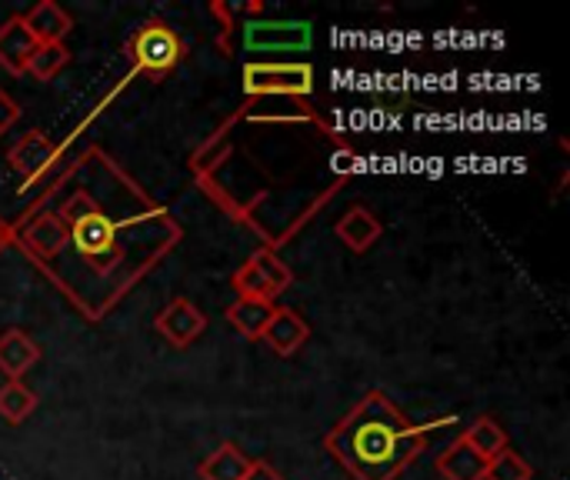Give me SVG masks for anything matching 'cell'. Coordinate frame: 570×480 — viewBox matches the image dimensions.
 I'll return each mask as SVG.
<instances>
[{
	"label": "cell",
	"mask_w": 570,
	"mask_h": 480,
	"mask_svg": "<svg viewBox=\"0 0 570 480\" xmlns=\"http://www.w3.org/2000/svg\"><path fill=\"white\" fill-rule=\"evenodd\" d=\"M67 63H70V47H67V43H37V50H33V57H30V63H27V77L47 84V80H53Z\"/></svg>",
	"instance_id": "d6986e66"
},
{
	"label": "cell",
	"mask_w": 570,
	"mask_h": 480,
	"mask_svg": "<svg viewBox=\"0 0 570 480\" xmlns=\"http://www.w3.org/2000/svg\"><path fill=\"white\" fill-rule=\"evenodd\" d=\"M53 180L70 187L53 210L67 231V247L40 274L90 324H100L177 247L184 231L100 147H87Z\"/></svg>",
	"instance_id": "6da1fadb"
},
{
	"label": "cell",
	"mask_w": 570,
	"mask_h": 480,
	"mask_svg": "<svg viewBox=\"0 0 570 480\" xmlns=\"http://www.w3.org/2000/svg\"><path fill=\"white\" fill-rule=\"evenodd\" d=\"M481 458H494V454H501L504 448H511V441H508V431L494 421V418H488V414H481V418H474L468 428H464V434H461Z\"/></svg>",
	"instance_id": "e0dca14e"
},
{
	"label": "cell",
	"mask_w": 570,
	"mask_h": 480,
	"mask_svg": "<svg viewBox=\"0 0 570 480\" xmlns=\"http://www.w3.org/2000/svg\"><path fill=\"white\" fill-rule=\"evenodd\" d=\"M124 57L130 63V77L144 74L147 80L160 84L184 63L187 43L167 20L150 17L124 40Z\"/></svg>",
	"instance_id": "3957f363"
},
{
	"label": "cell",
	"mask_w": 570,
	"mask_h": 480,
	"mask_svg": "<svg viewBox=\"0 0 570 480\" xmlns=\"http://www.w3.org/2000/svg\"><path fill=\"white\" fill-rule=\"evenodd\" d=\"M314 43V27L307 20H247L244 47L247 53H304Z\"/></svg>",
	"instance_id": "8992f818"
},
{
	"label": "cell",
	"mask_w": 570,
	"mask_h": 480,
	"mask_svg": "<svg viewBox=\"0 0 570 480\" xmlns=\"http://www.w3.org/2000/svg\"><path fill=\"white\" fill-rule=\"evenodd\" d=\"M261 458H250L247 451H240L237 444L224 441L214 454H207L197 464V478L200 480H247L254 474Z\"/></svg>",
	"instance_id": "4fadbf2b"
},
{
	"label": "cell",
	"mask_w": 570,
	"mask_h": 480,
	"mask_svg": "<svg viewBox=\"0 0 570 480\" xmlns=\"http://www.w3.org/2000/svg\"><path fill=\"white\" fill-rule=\"evenodd\" d=\"M13 244H17V227H13L10 221L0 217V257H3Z\"/></svg>",
	"instance_id": "d4e9b609"
},
{
	"label": "cell",
	"mask_w": 570,
	"mask_h": 480,
	"mask_svg": "<svg viewBox=\"0 0 570 480\" xmlns=\"http://www.w3.org/2000/svg\"><path fill=\"white\" fill-rule=\"evenodd\" d=\"M13 227H17L13 247H20L27 261L37 264V271H47L67 247V231L53 210H37L30 217H20Z\"/></svg>",
	"instance_id": "5b68a950"
},
{
	"label": "cell",
	"mask_w": 570,
	"mask_h": 480,
	"mask_svg": "<svg viewBox=\"0 0 570 480\" xmlns=\"http://www.w3.org/2000/svg\"><path fill=\"white\" fill-rule=\"evenodd\" d=\"M484 468H488V458H481L464 438L451 441L434 461V471L444 480H484Z\"/></svg>",
	"instance_id": "9a60e30c"
},
{
	"label": "cell",
	"mask_w": 570,
	"mask_h": 480,
	"mask_svg": "<svg viewBox=\"0 0 570 480\" xmlns=\"http://www.w3.org/2000/svg\"><path fill=\"white\" fill-rule=\"evenodd\" d=\"M274 307H277V304L250 301V297H237V301L224 311V317L230 321V327H234L240 337H247V341H261V334H264V327H267V321H271Z\"/></svg>",
	"instance_id": "2e32d148"
},
{
	"label": "cell",
	"mask_w": 570,
	"mask_h": 480,
	"mask_svg": "<svg viewBox=\"0 0 570 480\" xmlns=\"http://www.w3.org/2000/svg\"><path fill=\"white\" fill-rule=\"evenodd\" d=\"M37 411V394L23 381H3L0 384V418L17 428Z\"/></svg>",
	"instance_id": "ac0fdd59"
},
{
	"label": "cell",
	"mask_w": 570,
	"mask_h": 480,
	"mask_svg": "<svg viewBox=\"0 0 570 480\" xmlns=\"http://www.w3.org/2000/svg\"><path fill=\"white\" fill-rule=\"evenodd\" d=\"M63 157V147L53 144L43 130H27L10 150H7V167L20 177V190H30L43 180V174L50 167H57V160Z\"/></svg>",
	"instance_id": "52a82bcc"
},
{
	"label": "cell",
	"mask_w": 570,
	"mask_h": 480,
	"mask_svg": "<svg viewBox=\"0 0 570 480\" xmlns=\"http://www.w3.org/2000/svg\"><path fill=\"white\" fill-rule=\"evenodd\" d=\"M484 480H534V468L514 448H504L501 454L488 461Z\"/></svg>",
	"instance_id": "7402d4cb"
},
{
	"label": "cell",
	"mask_w": 570,
	"mask_h": 480,
	"mask_svg": "<svg viewBox=\"0 0 570 480\" xmlns=\"http://www.w3.org/2000/svg\"><path fill=\"white\" fill-rule=\"evenodd\" d=\"M207 314L194 304V301H187V297H174L157 317H154V327H157V334L170 344V347H177V351H187V347H194L204 334H207Z\"/></svg>",
	"instance_id": "ba28073f"
},
{
	"label": "cell",
	"mask_w": 570,
	"mask_h": 480,
	"mask_svg": "<svg viewBox=\"0 0 570 480\" xmlns=\"http://www.w3.org/2000/svg\"><path fill=\"white\" fill-rule=\"evenodd\" d=\"M230 287L240 294V297H250V301H267V304H277V294L274 287L264 281V274L254 267V261L247 257L234 274H230Z\"/></svg>",
	"instance_id": "44dd1931"
},
{
	"label": "cell",
	"mask_w": 570,
	"mask_h": 480,
	"mask_svg": "<svg viewBox=\"0 0 570 480\" xmlns=\"http://www.w3.org/2000/svg\"><path fill=\"white\" fill-rule=\"evenodd\" d=\"M334 234H337V241H341L347 251H354V254H367V251L381 241L384 224L377 221V214H374L371 207L354 204V207H347V210L337 217Z\"/></svg>",
	"instance_id": "8fae6325"
},
{
	"label": "cell",
	"mask_w": 570,
	"mask_h": 480,
	"mask_svg": "<svg viewBox=\"0 0 570 480\" xmlns=\"http://www.w3.org/2000/svg\"><path fill=\"white\" fill-rule=\"evenodd\" d=\"M20 114H23V110H20V104H17V100L0 87V137H3L17 120H20Z\"/></svg>",
	"instance_id": "cb8c5ba5"
},
{
	"label": "cell",
	"mask_w": 570,
	"mask_h": 480,
	"mask_svg": "<svg viewBox=\"0 0 570 480\" xmlns=\"http://www.w3.org/2000/svg\"><path fill=\"white\" fill-rule=\"evenodd\" d=\"M454 424H414L384 391H367L327 434L324 451L354 480H397L424 451L431 428Z\"/></svg>",
	"instance_id": "7a4b0ae2"
},
{
	"label": "cell",
	"mask_w": 570,
	"mask_h": 480,
	"mask_svg": "<svg viewBox=\"0 0 570 480\" xmlns=\"http://www.w3.org/2000/svg\"><path fill=\"white\" fill-rule=\"evenodd\" d=\"M37 43H67V33L73 30V17L57 0H37L27 13H20Z\"/></svg>",
	"instance_id": "5bb4252c"
},
{
	"label": "cell",
	"mask_w": 570,
	"mask_h": 480,
	"mask_svg": "<svg viewBox=\"0 0 570 480\" xmlns=\"http://www.w3.org/2000/svg\"><path fill=\"white\" fill-rule=\"evenodd\" d=\"M247 480H284V478H281V474H277V471H274V468H271L267 461H257L254 474H250Z\"/></svg>",
	"instance_id": "484cf974"
},
{
	"label": "cell",
	"mask_w": 570,
	"mask_h": 480,
	"mask_svg": "<svg viewBox=\"0 0 570 480\" xmlns=\"http://www.w3.org/2000/svg\"><path fill=\"white\" fill-rule=\"evenodd\" d=\"M250 261H254V267L264 274V281L274 287V294H277V297L291 291V284H294V271L287 267V261H284L274 247H261L257 254H250Z\"/></svg>",
	"instance_id": "ffe728a7"
},
{
	"label": "cell",
	"mask_w": 570,
	"mask_h": 480,
	"mask_svg": "<svg viewBox=\"0 0 570 480\" xmlns=\"http://www.w3.org/2000/svg\"><path fill=\"white\" fill-rule=\"evenodd\" d=\"M40 361V344L20 331V327H10L0 334V374L7 381H20L30 368H37Z\"/></svg>",
	"instance_id": "7c38bea8"
},
{
	"label": "cell",
	"mask_w": 570,
	"mask_h": 480,
	"mask_svg": "<svg viewBox=\"0 0 570 480\" xmlns=\"http://www.w3.org/2000/svg\"><path fill=\"white\" fill-rule=\"evenodd\" d=\"M224 157H227V127H220V130L190 157V170H194L200 180H207V177L220 167Z\"/></svg>",
	"instance_id": "603a6c76"
},
{
	"label": "cell",
	"mask_w": 570,
	"mask_h": 480,
	"mask_svg": "<svg viewBox=\"0 0 570 480\" xmlns=\"http://www.w3.org/2000/svg\"><path fill=\"white\" fill-rule=\"evenodd\" d=\"M261 341L277 354V357H294L307 341H311V324L294 311V307H274Z\"/></svg>",
	"instance_id": "9c48e42d"
},
{
	"label": "cell",
	"mask_w": 570,
	"mask_h": 480,
	"mask_svg": "<svg viewBox=\"0 0 570 480\" xmlns=\"http://www.w3.org/2000/svg\"><path fill=\"white\" fill-rule=\"evenodd\" d=\"M37 50V37L30 33V27L23 23L20 13H10L0 23V67L10 77H27V63Z\"/></svg>",
	"instance_id": "30bf717a"
},
{
	"label": "cell",
	"mask_w": 570,
	"mask_h": 480,
	"mask_svg": "<svg viewBox=\"0 0 570 480\" xmlns=\"http://www.w3.org/2000/svg\"><path fill=\"white\" fill-rule=\"evenodd\" d=\"M244 94L250 100L261 97H291L307 100L314 94V67L307 60H247L240 70Z\"/></svg>",
	"instance_id": "277c9868"
}]
</instances>
